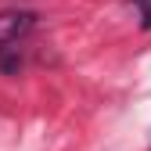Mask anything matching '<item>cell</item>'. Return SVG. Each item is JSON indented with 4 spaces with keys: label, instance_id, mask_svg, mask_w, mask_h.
Listing matches in <instances>:
<instances>
[{
    "label": "cell",
    "instance_id": "cell-3",
    "mask_svg": "<svg viewBox=\"0 0 151 151\" xmlns=\"http://www.w3.org/2000/svg\"><path fill=\"white\" fill-rule=\"evenodd\" d=\"M137 11H140V25L144 29H151V0H129Z\"/></svg>",
    "mask_w": 151,
    "mask_h": 151
},
{
    "label": "cell",
    "instance_id": "cell-1",
    "mask_svg": "<svg viewBox=\"0 0 151 151\" xmlns=\"http://www.w3.org/2000/svg\"><path fill=\"white\" fill-rule=\"evenodd\" d=\"M32 25H36V14L32 11H0V47L18 43Z\"/></svg>",
    "mask_w": 151,
    "mask_h": 151
},
{
    "label": "cell",
    "instance_id": "cell-2",
    "mask_svg": "<svg viewBox=\"0 0 151 151\" xmlns=\"http://www.w3.org/2000/svg\"><path fill=\"white\" fill-rule=\"evenodd\" d=\"M18 65H22V58H18L11 47H0V68H4L7 76H18Z\"/></svg>",
    "mask_w": 151,
    "mask_h": 151
}]
</instances>
